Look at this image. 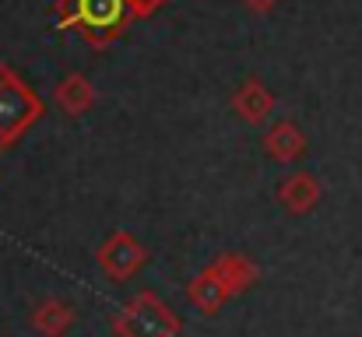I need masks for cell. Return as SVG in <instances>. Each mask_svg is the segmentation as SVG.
Wrapping results in <instances>:
<instances>
[{
    "mask_svg": "<svg viewBox=\"0 0 362 337\" xmlns=\"http://www.w3.org/2000/svg\"><path fill=\"white\" fill-rule=\"evenodd\" d=\"M53 18L60 32H74L92 49H110L130 28V0H57Z\"/></svg>",
    "mask_w": 362,
    "mask_h": 337,
    "instance_id": "6da1fadb",
    "label": "cell"
},
{
    "mask_svg": "<svg viewBox=\"0 0 362 337\" xmlns=\"http://www.w3.org/2000/svg\"><path fill=\"white\" fill-rule=\"evenodd\" d=\"M46 116L42 95L7 64H0V155L11 151Z\"/></svg>",
    "mask_w": 362,
    "mask_h": 337,
    "instance_id": "7a4b0ae2",
    "label": "cell"
},
{
    "mask_svg": "<svg viewBox=\"0 0 362 337\" xmlns=\"http://www.w3.org/2000/svg\"><path fill=\"white\" fill-rule=\"evenodd\" d=\"M110 327L117 337H180L183 320H180V313H173V306L158 292L144 288V292L130 295L110 317Z\"/></svg>",
    "mask_w": 362,
    "mask_h": 337,
    "instance_id": "3957f363",
    "label": "cell"
},
{
    "mask_svg": "<svg viewBox=\"0 0 362 337\" xmlns=\"http://www.w3.org/2000/svg\"><path fill=\"white\" fill-rule=\"evenodd\" d=\"M95 264H99V271L110 278V281H127V278H134L144 264H148V246L144 242H137L130 232H113L99 249H95Z\"/></svg>",
    "mask_w": 362,
    "mask_h": 337,
    "instance_id": "277c9868",
    "label": "cell"
},
{
    "mask_svg": "<svg viewBox=\"0 0 362 337\" xmlns=\"http://www.w3.org/2000/svg\"><path fill=\"white\" fill-rule=\"evenodd\" d=\"M260 144H264L267 158H274L278 165H296V162L306 155V148H310L306 134H303L299 123H292V119H278V123H271V126L264 130Z\"/></svg>",
    "mask_w": 362,
    "mask_h": 337,
    "instance_id": "5b68a950",
    "label": "cell"
},
{
    "mask_svg": "<svg viewBox=\"0 0 362 337\" xmlns=\"http://www.w3.org/2000/svg\"><path fill=\"white\" fill-rule=\"evenodd\" d=\"M320 197H324V190H320V179H317L313 172H303V169H299V172H292V176H285V179L278 183V204H281L288 215H296V218L317 211Z\"/></svg>",
    "mask_w": 362,
    "mask_h": 337,
    "instance_id": "8992f818",
    "label": "cell"
},
{
    "mask_svg": "<svg viewBox=\"0 0 362 337\" xmlns=\"http://www.w3.org/2000/svg\"><path fill=\"white\" fill-rule=\"evenodd\" d=\"M229 106H233V112L240 116L243 123L260 126V123H267V119H271V112H274V92H271L264 81L250 78V81H243L240 88L233 92Z\"/></svg>",
    "mask_w": 362,
    "mask_h": 337,
    "instance_id": "52a82bcc",
    "label": "cell"
},
{
    "mask_svg": "<svg viewBox=\"0 0 362 337\" xmlns=\"http://www.w3.org/2000/svg\"><path fill=\"white\" fill-rule=\"evenodd\" d=\"M208 271L226 285L229 295H243V292H250V288L260 281V267H257L246 253H218V256L208 264Z\"/></svg>",
    "mask_w": 362,
    "mask_h": 337,
    "instance_id": "ba28073f",
    "label": "cell"
},
{
    "mask_svg": "<svg viewBox=\"0 0 362 337\" xmlns=\"http://www.w3.org/2000/svg\"><path fill=\"white\" fill-rule=\"evenodd\" d=\"M74 320H78V309L67 299H42L28 313L32 331H39L42 337H67V331L74 327Z\"/></svg>",
    "mask_w": 362,
    "mask_h": 337,
    "instance_id": "9c48e42d",
    "label": "cell"
},
{
    "mask_svg": "<svg viewBox=\"0 0 362 337\" xmlns=\"http://www.w3.org/2000/svg\"><path fill=\"white\" fill-rule=\"evenodd\" d=\"M53 102L60 106L64 116L78 119L95 106V85L81 74V71H71L67 78H60V85L53 88Z\"/></svg>",
    "mask_w": 362,
    "mask_h": 337,
    "instance_id": "30bf717a",
    "label": "cell"
},
{
    "mask_svg": "<svg viewBox=\"0 0 362 337\" xmlns=\"http://www.w3.org/2000/svg\"><path fill=\"white\" fill-rule=\"evenodd\" d=\"M229 299H233V295L226 292V285H222V281H218L208 267L187 281V302H190L197 313H204V317H215V313H218Z\"/></svg>",
    "mask_w": 362,
    "mask_h": 337,
    "instance_id": "8fae6325",
    "label": "cell"
},
{
    "mask_svg": "<svg viewBox=\"0 0 362 337\" xmlns=\"http://www.w3.org/2000/svg\"><path fill=\"white\" fill-rule=\"evenodd\" d=\"M169 0H130V11H134V18H151L155 11H162Z\"/></svg>",
    "mask_w": 362,
    "mask_h": 337,
    "instance_id": "7c38bea8",
    "label": "cell"
},
{
    "mask_svg": "<svg viewBox=\"0 0 362 337\" xmlns=\"http://www.w3.org/2000/svg\"><path fill=\"white\" fill-rule=\"evenodd\" d=\"M243 4H246L253 14H271V11H274L281 0H243Z\"/></svg>",
    "mask_w": 362,
    "mask_h": 337,
    "instance_id": "4fadbf2b",
    "label": "cell"
}]
</instances>
